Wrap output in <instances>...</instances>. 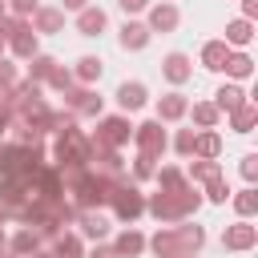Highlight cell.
<instances>
[{"label":"cell","instance_id":"obj_11","mask_svg":"<svg viewBox=\"0 0 258 258\" xmlns=\"http://www.w3.org/2000/svg\"><path fill=\"white\" fill-rule=\"evenodd\" d=\"M89 169H93V173H101V177H125V157H121V149H109V145H93Z\"/></svg>","mask_w":258,"mask_h":258},{"label":"cell","instance_id":"obj_45","mask_svg":"<svg viewBox=\"0 0 258 258\" xmlns=\"http://www.w3.org/2000/svg\"><path fill=\"white\" fill-rule=\"evenodd\" d=\"M258 16V0H242V20H254Z\"/></svg>","mask_w":258,"mask_h":258},{"label":"cell","instance_id":"obj_2","mask_svg":"<svg viewBox=\"0 0 258 258\" xmlns=\"http://www.w3.org/2000/svg\"><path fill=\"white\" fill-rule=\"evenodd\" d=\"M89 157H93V141H89L85 129L73 125V129H64V133L52 137V161H56L60 173H69V169H89Z\"/></svg>","mask_w":258,"mask_h":258},{"label":"cell","instance_id":"obj_16","mask_svg":"<svg viewBox=\"0 0 258 258\" xmlns=\"http://www.w3.org/2000/svg\"><path fill=\"white\" fill-rule=\"evenodd\" d=\"M73 28H77L81 36H101V32H109V12H105L101 4H89V8L77 12Z\"/></svg>","mask_w":258,"mask_h":258},{"label":"cell","instance_id":"obj_51","mask_svg":"<svg viewBox=\"0 0 258 258\" xmlns=\"http://www.w3.org/2000/svg\"><path fill=\"white\" fill-rule=\"evenodd\" d=\"M4 52H8V44H4V36H0V56H4Z\"/></svg>","mask_w":258,"mask_h":258},{"label":"cell","instance_id":"obj_5","mask_svg":"<svg viewBox=\"0 0 258 258\" xmlns=\"http://www.w3.org/2000/svg\"><path fill=\"white\" fill-rule=\"evenodd\" d=\"M133 145H137V153H145V157L157 161V157L169 149V133L161 129L157 117H149V121H137V125H133Z\"/></svg>","mask_w":258,"mask_h":258},{"label":"cell","instance_id":"obj_1","mask_svg":"<svg viewBox=\"0 0 258 258\" xmlns=\"http://www.w3.org/2000/svg\"><path fill=\"white\" fill-rule=\"evenodd\" d=\"M202 210V189L194 181L177 185V189H157V194H145V214L157 222V226H173V222H185Z\"/></svg>","mask_w":258,"mask_h":258},{"label":"cell","instance_id":"obj_3","mask_svg":"<svg viewBox=\"0 0 258 258\" xmlns=\"http://www.w3.org/2000/svg\"><path fill=\"white\" fill-rule=\"evenodd\" d=\"M93 145H109V149H125L133 141V121L125 113H101L97 117V129L89 133Z\"/></svg>","mask_w":258,"mask_h":258},{"label":"cell","instance_id":"obj_13","mask_svg":"<svg viewBox=\"0 0 258 258\" xmlns=\"http://www.w3.org/2000/svg\"><path fill=\"white\" fill-rule=\"evenodd\" d=\"M161 77H165L173 89H181V85L194 77V60H189V52H177V48L165 52V56H161Z\"/></svg>","mask_w":258,"mask_h":258},{"label":"cell","instance_id":"obj_4","mask_svg":"<svg viewBox=\"0 0 258 258\" xmlns=\"http://www.w3.org/2000/svg\"><path fill=\"white\" fill-rule=\"evenodd\" d=\"M109 210H113V218H117L121 226H133L137 218H145V194H141V185L121 181L117 194H113V202H109Z\"/></svg>","mask_w":258,"mask_h":258},{"label":"cell","instance_id":"obj_21","mask_svg":"<svg viewBox=\"0 0 258 258\" xmlns=\"http://www.w3.org/2000/svg\"><path fill=\"white\" fill-rule=\"evenodd\" d=\"M44 246V238L32 230V226H20L16 234H8V254L12 258H28V254H36Z\"/></svg>","mask_w":258,"mask_h":258},{"label":"cell","instance_id":"obj_31","mask_svg":"<svg viewBox=\"0 0 258 258\" xmlns=\"http://www.w3.org/2000/svg\"><path fill=\"white\" fill-rule=\"evenodd\" d=\"M230 129H234V133H242V137H246V133H254V129H258V105H254V101H246L242 109H234V113H230Z\"/></svg>","mask_w":258,"mask_h":258},{"label":"cell","instance_id":"obj_26","mask_svg":"<svg viewBox=\"0 0 258 258\" xmlns=\"http://www.w3.org/2000/svg\"><path fill=\"white\" fill-rule=\"evenodd\" d=\"M8 44V52L16 56V60H32L36 52H40V36L32 32V28H24V32H16L12 40H4Z\"/></svg>","mask_w":258,"mask_h":258},{"label":"cell","instance_id":"obj_24","mask_svg":"<svg viewBox=\"0 0 258 258\" xmlns=\"http://www.w3.org/2000/svg\"><path fill=\"white\" fill-rule=\"evenodd\" d=\"M222 73H226L230 81H250V77H254V56H250L246 48H234V52L226 56Z\"/></svg>","mask_w":258,"mask_h":258},{"label":"cell","instance_id":"obj_39","mask_svg":"<svg viewBox=\"0 0 258 258\" xmlns=\"http://www.w3.org/2000/svg\"><path fill=\"white\" fill-rule=\"evenodd\" d=\"M36 8H40V0H8V16H24V20H32Z\"/></svg>","mask_w":258,"mask_h":258},{"label":"cell","instance_id":"obj_10","mask_svg":"<svg viewBox=\"0 0 258 258\" xmlns=\"http://www.w3.org/2000/svg\"><path fill=\"white\" fill-rule=\"evenodd\" d=\"M73 226H77V234H81V242H105L109 238V218L101 214V210H77V218H73Z\"/></svg>","mask_w":258,"mask_h":258},{"label":"cell","instance_id":"obj_32","mask_svg":"<svg viewBox=\"0 0 258 258\" xmlns=\"http://www.w3.org/2000/svg\"><path fill=\"white\" fill-rule=\"evenodd\" d=\"M230 202H234V214H238V218L254 222V214H258V189H254V185H246V189L230 194Z\"/></svg>","mask_w":258,"mask_h":258},{"label":"cell","instance_id":"obj_19","mask_svg":"<svg viewBox=\"0 0 258 258\" xmlns=\"http://www.w3.org/2000/svg\"><path fill=\"white\" fill-rule=\"evenodd\" d=\"M101 77H105V60H101V56H93V52L77 56V64H73V81H77V85L97 89V81H101Z\"/></svg>","mask_w":258,"mask_h":258},{"label":"cell","instance_id":"obj_20","mask_svg":"<svg viewBox=\"0 0 258 258\" xmlns=\"http://www.w3.org/2000/svg\"><path fill=\"white\" fill-rule=\"evenodd\" d=\"M109 246L117 250V258H141V254H145V234H141L137 226H125Z\"/></svg>","mask_w":258,"mask_h":258},{"label":"cell","instance_id":"obj_23","mask_svg":"<svg viewBox=\"0 0 258 258\" xmlns=\"http://www.w3.org/2000/svg\"><path fill=\"white\" fill-rule=\"evenodd\" d=\"M48 254H52V258H85V242H81L77 230H60V234L52 238Z\"/></svg>","mask_w":258,"mask_h":258},{"label":"cell","instance_id":"obj_15","mask_svg":"<svg viewBox=\"0 0 258 258\" xmlns=\"http://www.w3.org/2000/svg\"><path fill=\"white\" fill-rule=\"evenodd\" d=\"M246 101H250V93H246L238 81H226V85H218V89H214V101H210V105H214L222 117H230V113H234V109H242Z\"/></svg>","mask_w":258,"mask_h":258},{"label":"cell","instance_id":"obj_9","mask_svg":"<svg viewBox=\"0 0 258 258\" xmlns=\"http://www.w3.org/2000/svg\"><path fill=\"white\" fill-rule=\"evenodd\" d=\"M113 101H117V113H141L145 105H149V89H145V81H121L117 85V93H113Z\"/></svg>","mask_w":258,"mask_h":258},{"label":"cell","instance_id":"obj_47","mask_svg":"<svg viewBox=\"0 0 258 258\" xmlns=\"http://www.w3.org/2000/svg\"><path fill=\"white\" fill-rule=\"evenodd\" d=\"M28 258H52V254H48V250H36V254H28Z\"/></svg>","mask_w":258,"mask_h":258},{"label":"cell","instance_id":"obj_25","mask_svg":"<svg viewBox=\"0 0 258 258\" xmlns=\"http://www.w3.org/2000/svg\"><path fill=\"white\" fill-rule=\"evenodd\" d=\"M145 250H149L153 258H173V254H181V250H177V238H173V226H157V234L145 238Z\"/></svg>","mask_w":258,"mask_h":258},{"label":"cell","instance_id":"obj_33","mask_svg":"<svg viewBox=\"0 0 258 258\" xmlns=\"http://www.w3.org/2000/svg\"><path fill=\"white\" fill-rule=\"evenodd\" d=\"M185 177H189L194 185H206V181L222 177V161H198V157H194V165L185 169Z\"/></svg>","mask_w":258,"mask_h":258},{"label":"cell","instance_id":"obj_49","mask_svg":"<svg viewBox=\"0 0 258 258\" xmlns=\"http://www.w3.org/2000/svg\"><path fill=\"white\" fill-rule=\"evenodd\" d=\"M4 222H8V210H4V206H0V226H4Z\"/></svg>","mask_w":258,"mask_h":258},{"label":"cell","instance_id":"obj_34","mask_svg":"<svg viewBox=\"0 0 258 258\" xmlns=\"http://www.w3.org/2000/svg\"><path fill=\"white\" fill-rule=\"evenodd\" d=\"M230 185H226V177H214V181H206L202 185V202H210V206H226L230 202Z\"/></svg>","mask_w":258,"mask_h":258},{"label":"cell","instance_id":"obj_46","mask_svg":"<svg viewBox=\"0 0 258 258\" xmlns=\"http://www.w3.org/2000/svg\"><path fill=\"white\" fill-rule=\"evenodd\" d=\"M0 254H8V234H4V226H0Z\"/></svg>","mask_w":258,"mask_h":258},{"label":"cell","instance_id":"obj_44","mask_svg":"<svg viewBox=\"0 0 258 258\" xmlns=\"http://www.w3.org/2000/svg\"><path fill=\"white\" fill-rule=\"evenodd\" d=\"M89 4H93V0H60L56 8H60V12H73V16H77V12H81V8H89Z\"/></svg>","mask_w":258,"mask_h":258},{"label":"cell","instance_id":"obj_37","mask_svg":"<svg viewBox=\"0 0 258 258\" xmlns=\"http://www.w3.org/2000/svg\"><path fill=\"white\" fill-rule=\"evenodd\" d=\"M194 137H198V129H177L173 141H169V149H173L177 157H194Z\"/></svg>","mask_w":258,"mask_h":258},{"label":"cell","instance_id":"obj_50","mask_svg":"<svg viewBox=\"0 0 258 258\" xmlns=\"http://www.w3.org/2000/svg\"><path fill=\"white\" fill-rule=\"evenodd\" d=\"M173 258H202V254H173Z\"/></svg>","mask_w":258,"mask_h":258},{"label":"cell","instance_id":"obj_14","mask_svg":"<svg viewBox=\"0 0 258 258\" xmlns=\"http://www.w3.org/2000/svg\"><path fill=\"white\" fill-rule=\"evenodd\" d=\"M185 109H189V97H185L181 89H169V93L157 97V121H161V125H177V121H185Z\"/></svg>","mask_w":258,"mask_h":258},{"label":"cell","instance_id":"obj_17","mask_svg":"<svg viewBox=\"0 0 258 258\" xmlns=\"http://www.w3.org/2000/svg\"><path fill=\"white\" fill-rule=\"evenodd\" d=\"M173 238H177V250H181V254H202V246H206V230H202L194 218L173 222Z\"/></svg>","mask_w":258,"mask_h":258},{"label":"cell","instance_id":"obj_38","mask_svg":"<svg viewBox=\"0 0 258 258\" xmlns=\"http://www.w3.org/2000/svg\"><path fill=\"white\" fill-rule=\"evenodd\" d=\"M153 173H157V161L145 157V153H137V157H133V177H137V181H149Z\"/></svg>","mask_w":258,"mask_h":258},{"label":"cell","instance_id":"obj_7","mask_svg":"<svg viewBox=\"0 0 258 258\" xmlns=\"http://www.w3.org/2000/svg\"><path fill=\"white\" fill-rule=\"evenodd\" d=\"M177 24H181V8L173 4V0H153L149 8H145V28L157 36H165V32H177Z\"/></svg>","mask_w":258,"mask_h":258},{"label":"cell","instance_id":"obj_8","mask_svg":"<svg viewBox=\"0 0 258 258\" xmlns=\"http://www.w3.org/2000/svg\"><path fill=\"white\" fill-rule=\"evenodd\" d=\"M254 246H258V226H254V222L238 218L234 226L222 230V250H230V254H246V250H254Z\"/></svg>","mask_w":258,"mask_h":258},{"label":"cell","instance_id":"obj_12","mask_svg":"<svg viewBox=\"0 0 258 258\" xmlns=\"http://www.w3.org/2000/svg\"><path fill=\"white\" fill-rule=\"evenodd\" d=\"M149 40H153V32L145 28V20H121V28H117V44H121L125 52H145Z\"/></svg>","mask_w":258,"mask_h":258},{"label":"cell","instance_id":"obj_35","mask_svg":"<svg viewBox=\"0 0 258 258\" xmlns=\"http://www.w3.org/2000/svg\"><path fill=\"white\" fill-rule=\"evenodd\" d=\"M153 177H157V189H177V185H185V181H189L181 165H161Z\"/></svg>","mask_w":258,"mask_h":258},{"label":"cell","instance_id":"obj_27","mask_svg":"<svg viewBox=\"0 0 258 258\" xmlns=\"http://www.w3.org/2000/svg\"><path fill=\"white\" fill-rule=\"evenodd\" d=\"M234 48L218 36V40H206L202 44V69H210V73H222V64H226V56H230Z\"/></svg>","mask_w":258,"mask_h":258},{"label":"cell","instance_id":"obj_6","mask_svg":"<svg viewBox=\"0 0 258 258\" xmlns=\"http://www.w3.org/2000/svg\"><path fill=\"white\" fill-rule=\"evenodd\" d=\"M60 97H64V109H69L77 121H81V117H93V121H97V117L105 113V97H101L97 89L73 85V89H69V93H60Z\"/></svg>","mask_w":258,"mask_h":258},{"label":"cell","instance_id":"obj_28","mask_svg":"<svg viewBox=\"0 0 258 258\" xmlns=\"http://www.w3.org/2000/svg\"><path fill=\"white\" fill-rule=\"evenodd\" d=\"M24 64H28L24 81H32V85H40V89H44V81L52 77V69H56L60 60H56V56H48V52H36V56H32V60H24Z\"/></svg>","mask_w":258,"mask_h":258},{"label":"cell","instance_id":"obj_40","mask_svg":"<svg viewBox=\"0 0 258 258\" xmlns=\"http://www.w3.org/2000/svg\"><path fill=\"white\" fill-rule=\"evenodd\" d=\"M149 4H153V0H117V8L125 12V20H137V16H141Z\"/></svg>","mask_w":258,"mask_h":258},{"label":"cell","instance_id":"obj_41","mask_svg":"<svg viewBox=\"0 0 258 258\" xmlns=\"http://www.w3.org/2000/svg\"><path fill=\"white\" fill-rule=\"evenodd\" d=\"M238 169H242V177H246V181H250V185H254V181H258V153H246V157H242V165H238Z\"/></svg>","mask_w":258,"mask_h":258},{"label":"cell","instance_id":"obj_43","mask_svg":"<svg viewBox=\"0 0 258 258\" xmlns=\"http://www.w3.org/2000/svg\"><path fill=\"white\" fill-rule=\"evenodd\" d=\"M20 77H16V64L8 60V56H0V85H16Z\"/></svg>","mask_w":258,"mask_h":258},{"label":"cell","instance_id":"obj_36","mask_svg":"<svg viewBox=\"0 0 258 258\" xmlns=\"http://www.w3.org/2000/svg\"><path fill=\"white\" fill-rule=\"evenodd\" d=\"M77 81H73V69H64V64H56L52 69V77L44 81V89H52V93H69Z\"/></svg>","mask_w":258,"mask_h":258},{"label":"cell","instance_id":"obj_18","mask_svg":"<svg viewBox=\"0 0 258 258\" xmlns=\"http://www.w3.org/2000/svg\"><path fill=\"white\" fill-rule=\"evenodd\" d=\"M32 32L36 36H56V32H64V12L60 8H52V4H40L36 12H32Z\"/></svg>","mask_w":258,"mask_h":258},{"label":"cell","instance_id":"obj_29","mask_svg":"<svg viewBox=\"0 0 258 258\" xmlns=\"http://www.w3.org/2000/svg\"><path fill=\"white\" fill-rule=\"evenodd\" d=\"M185 117L194 121V129H218V121H222V113H218L210 101H189Z\"/></svg>","mask_w":258,"mask_h":258},{"label":"cell","instance_id":"obj_30","mask_svg":"<svg viewBox=\"0 0 258 258\" xmlns=\"http://www.w3.org/2000/svg\"><path fill=\"white\" fill-rule=\"evenodd\" d=\"M222 40H226L230 48H246V44L254 40V20H242V16H238V20H230Z\"/></svg>","mask_w":258,"mask_h":258},{"label":"cell","instance_id":"obj_48","mask_svg":"<svg viewBox=\"0 0 258 258\" xmlns=\"http://www.w3.org/2000/svg\"><path fill=\"white\" fill-rule=\"evenodd\" d=\"M4 16H8V0H0V20H4Z\"/></svg>","mask_w":258,"mask_h":258},{"label":"cell","instance_id":"obj_42","mask_svg":"<svg viewBox=\"0 0 258 258\" xmlns=\"http://www.w3.org/2000/svg\"><path fill=\"white\" fill-rule=\"evenodd\" d=\"M85 258H117V250L109 242H93V246H85Z\"/></svg>","mask_w":258,"mask_h":258},{"label":"cell","instance_id":"obj_22","mask_svg":"<svg viewBox=\"0 0 258 258\" xmlns=\"http://www.w3.org/2000/svg\"><path fill=\"white\" fill-rule=\"evenodd\" d=\"M194 157H198V161H218V157H222V133H218V129H198V137H194Z\"/></svg>","mask_w":258,"mask_h":258}]
</instances>
